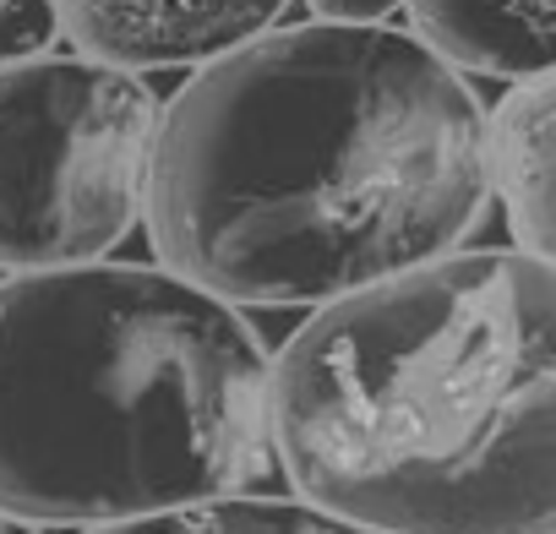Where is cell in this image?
I'll use <instances>...</instances> for the list:
<instances>
[{
	"label": "cell",
	"instance_id": "obj_10",
	"mask_svg": "<svg viewBox=\"0 0 556 534\" xmlns=\"http://www.w3.org/2000/svg\"><path fill=\"white\" fill-rule=\"evenodd\" d=\"M323 23H382L399 0H312Z\"/></svg>",
	"mask_w": 556,
	"mask_h": 534
},
{
	"label": "cell",
	"instance_id": "obj_4",
	"mask_svg": "<svg viewBox=\"0 0 556 534\" xmlns=\"http://www.w3.org/2000/svg\"><path fill=\"white\" fill-rule=\"evenodd\" d=\"M159 104L104 61L0 66V267H72L142 218Z\"/></svg>",
	"mask_w": 556,
	"mask_h": 534
},
{
	"label": "cell",
	"instance_id": "obj_9",
	"mask_svg": "<svg viewBox=\"0 0 556 534\" xmlns=\"http://www.w3.org/2000/svg\"><path fill=\"white\" fill-rule=\"evenodd\" d=\"M55 28H61L55 0H0V66L45 55Z\"/></svg>",
	"mask_w": 556,
	"mask_h": 534
},
{
	"label": "cell",
	"instance_id": "obj_6",
	"mask_svg": "<svg viewBox=\"0 0 556 534\" xmlns=\"http://www.w3.org/2000/svg\"><path fill=\"white\" fill-rule=\"evenodd\" d=\"M551 137H556V93L551 72L523 77L502 110L485 120V175L502 191L513 218V245L551 256L556 207H551Z\"/></svg>",
	"mask_w": 556,
	"mask_h": 534
},
{
	"label": "cell",
	"instance_id": "obj_8",
	"mask_svg": "<svg viewBox=\"0 0 556 534\" xmlns=\"http://www.w3.org/2000/svg\"><path fill=\"white\" fill-rule=\"evenodd\" d=\"M83 534H371V529L344 523V518H333V512H323L301 496L278 501V496L224 491V496L137 512V518H121V523H93Z\"/></svg>",
	"mask_w": 556,
	"mask_h": 534
},
{
	"label": "cell",
	"instance_id": "obj_11",
	"mask_svg": "<svg viewBox=\"0 0 556 534\" xmlns=\"http://www.w3.org/2000/svg\"><path fill=\"white\" fill-rule=\"evenodd\" d=\"M0 534H45L39 523H23V518H12V512H0Z\"/></svg>",
	"mask_w": 556,
	"mask_h": 534
},
{
	"label": "cell",
	"instance_id": "obj_7",
	"mask_svg": "<svg viewBox=\"0 0 556 534\" xmlns=\"http://www.w3.org/2000/svg\"><path fill=\"white\" fill-rule=\"evenodd\" d=\"M426 50L485 77L551 72V0H409Z\"/></svg>",
	"mask_w": 556,
	"mask_h": 534
},
{
	"label": "cell",
	"instance_id": "obj_3",
	"mask_svg": "<svg viewBox=\"0 0 556 534\" xmlns=\"http://www.w3.org/2000/svg\"><path fill=\"white\" fill-rule=\"evenodd\" d=\"M267 349L169 267L72 262L0 279V512L93 529L251 491Z\"/></svg>",
	"mask_w": 556,
	"mask_h": 534
},
{
	"label": "cell",
	"instance_id": "obj_5",
	"mask_svg": "<svg viewBox=\"0 0 556 534\" xmlns=\"http://www.w3.org/2000/svg\"><path fill=\"white\" fill-rule=\"evenodd\" d=\"M285 0H61V17L88 61L121 72L202 66L256 39Z\"/></svg>",
	"mask_w": 556,
	"mask_h": 534
},
{
	"label": "cell",
	"instance_id": "obj_1",
	"mask_svg": "<svg viewBox=\"0 0 556 534\" xmlns=\"http://www.w3.org/2000/svg\"><path fill=\"white\" fill-rule=\"evenodd\" d=\"M485 115L409 34L245 39L153 126L159 267L229 306H323L453 251L485 213Z\"/></svg>",
	"mask_w": 556,
	"mask_h": 534
},
{
	"label": "cell",
	"instance_id": "obj_2",
	"mask_svg": "<svg viewBox=\"0 0 556 534\" xmlns=\"http://www.w3.org/2000/svg\"><path fill=\"white\" fill-rule=\"evenodd\" d=\"M267 453L371 534H556V267L442 251L267 355Z\"/></svg>",
	"mask_w": 556,
	"mask_h": 534
}]
</instances>
